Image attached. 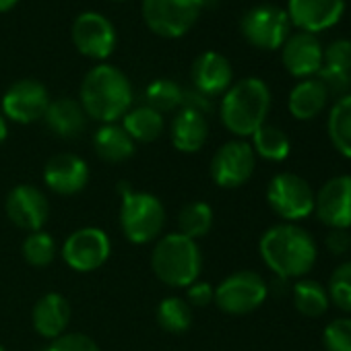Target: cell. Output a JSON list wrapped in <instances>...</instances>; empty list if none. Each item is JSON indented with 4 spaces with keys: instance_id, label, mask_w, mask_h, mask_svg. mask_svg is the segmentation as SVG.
Listing matches in <instances>:
<instances>
[{
    "instance_id": "obj_27",
    "label": "cell",
    "mask_w": 351,
    "mask_h": 351,
    "mask_svg": "<svg viewBox=\"0 0 351 351\" xmlns=\"http://www.w3.org/2000/svg\"><path fill=\"white\" fill-rule=\"evenodd\" d=\"M291 300L295 310L306 318H320L326 314L330 300L326 287L316 279H298L291 287Z\"/></svg>"
},
{
    "instance_id": "obj_3",
    "label": "cell",
    "mask_w": 351,
    "mask_h": 351,
    "mask_svg": "<svg viewBox=\"0 0 351 351\" xmlns=\"http://www.w3.org/2000/svg\"><path fill=\"white\" fill-rule=\"evenodd\" d=\"M271 110V91L258 77H248L234 83L221 99L219 116L223 126L238 138L252 136L265 122Z\"/></svg>"
},
{
    "instance_id": "obj_20",
    "label": "cell",
    "mask_w": 351,
    "mask_h": 351,
    "mask_svg": "<svg viewBox=\"0 0 351 351\" xmlns=\"http://www.w3.org/2000/svg\"><path fill=\"white\" fill-rule=\"evenodd\" d=\"M209 136L207 116L199 110L182 106L169 124L171 145L182 153H197L205 147Z\"/></svg>"
},
{
    "instance_id": "obj_33",
    "label": "cell",
    "mask_w": 351,
    "mask_h": 351,
    "mask_svg": "<svg viewBox=\"0 0 351 351\" xmlns=\"http://www.w3.org/2000/svg\"><path fill=\"white\" fill-rule=\"evenodd\" d=\"M23 256L25 261L32 265V267H38V269H44L48 267L54 256H56V242L54 238L40 230V232H32L25 242H23Z\"/></svg>"
},
{
    "instance_id": "obj_12",
    "label": "cell",
    "mask_w": 351,
    "mask_h": 351,
    "mask_svg": "<svg viewBox=\"0 0 351 351\" xmlns=\"http://www.w3.org/2000/svg\"><path fill=\"white\" fill-rule=\"evenodd\" d=\"M112 252L108 234L99 228H81L62 244L64 263L77 273H91L106 265Z\"/></svg>"
},
{
    "instance_id": "obj_34",
    "label": "cell",
    "mask_w": 351,
    "mask_h": 351,
    "mask_svg": "<svg viewBox=\"0 0 351 351\" xmlns=\"http://www.w3.org/2000/svg\"><path fill=\"white\" fill-rule=\"evenodd\" d=\"M326 351H351V316L332 318L322 330Z\"/></svg>"
},
{
    "instance_id": "obj_29",
    "label": "cell",
    "mask_w": 351,
    "mask_h": 351,
    "mask_svg": "<svg viewBox=\"0 0 351 351\" xmlns=\"http://www.w3.org/2000/svg\"><path fill=\"white\" fill-rule=\"evenodd\" d=\"M157 322L165 332L182 335L193 324V306L178 295L163 298L157 306Z\"/></svg>"
},
{
    "instance_id": "obj_31",
    "label": "cell",
    "mask_w": 351,
    "mask_h": 351,
    "mask_svg": "<svg viewBox=\"0 0 351 351\" xmlns=\"http://www.w3.org/2000/svg\"><path fill=\"white\" fill-rule=\"evenodd\" d=\"M145 99H147V106L157 110L159 114L173 112L182 108L184 89L171 79H157L149 83V87L145 89Z\"/></svg>"
},
{
    "instance_id": "obj_18",
    "label": "cell",
    "mask_w": 351,
    "mask_h": 351,
    "mask_svg": "<svg viewBox=\"0 0 351 351\" xmlns=\"http://www.w3.org/2000/svg\"><path fill=\"white\" fill-rule=\"evenodd\" d=\"M281 48L283 66L291 77L310 79L312 75H318V71L322 69L324 48L320 46L316 36L300 32L295 36H289Z\"/></svg>"
},
{
    "instance_id": "obj_38",
    "label": "cell",
    "mask_w": 351,
    "mask_h": 351,
    "mask_svg": "<svg viewBox=\"0 0 351 351\" xmlns=\"http://www.w3.org/2000/svg\"><path fill=\"white\" fill-rule=\"evenodd\" d=\"M324 246L332 256H341L351 250V238L347 230H328L324 238Z\"/></svg>"
},
{
    "instance_id": "obj_5",
    "label": "cell",
    "mask_w": 351,
    "mask_h": 351,
    "mask_svg": "<svg viewBox=\"0 0 351 351\" xmlns=\"http://www.w3.org/2000/svg\"><path fill=\"white\" fill-rule=\"evenodd\" d=\"M163 226H165V209L155 195L122 186L120 228L128 242L149 244L159 238Z\"/></svg>"
},
{
    "instance_id": "obj_39",
    "label": "cell",
    "mask_w": 351,
    "mask_h": 351,
    "mask_svg": "<svg viewBox=\"0 0 351 351\" xmlns=\"http://www.w3.org/2000/svg\"><path fill=\"white\" fill-rule=\"evenodd\" d=\"M7 134H9V126H7V120H5V116L0 114V145L5 143Z\"/></svg>"
},
{
    "instance_id": "obj_17",
    "label": "cell",
    "mask_w": 351,
    "mask_h": 351,
    "mask_svg": "<svg viewBox=\"0 0 351 351\" xmlns=\"http://www.w3.org/2000/svg\"><path fill=\"white\" fill-rule=\"evenodd\" d=\"M345 0H287V17L304 34L316 36L339 23Z\"/></svg>"
},
{
    "instance_id": "obj_22",
    "label": "cell",
    "mask_w": 351,
    "mask_h": 351,
    "mask_svg": "<svg viewBox=\"0 0 351 351\" xmlns=\"http://www.w3.org/2000/svg\"><path fill=\"white\" fill-rule=\"evenodd\" d=\"M44 120H46L48 128L62 138H75L87 126V114H85L81 101H77L73 97H60V99L50 101V106L44 114Z\"/></svg>"
},
{
    "instance_id": "obj_37",
    "label": "cell",
    "mask_w": 351,
    "mask_h": 351,
    "mask_svg": "<svg viewBox=\"0 0 351 351\" xmlns=\"http://www.w3.org/2000/svg\"><path fill=\"white\" fill-rule=\"evenodd\" d=\"M215 287L207 281H195L186 287V302L197 308H205L213 302Z\"/></svg>"
},
{
    "instance_id": "obj_25",
    "label": "cell",
    "mask_w": 351,
    "mask_h": 351,
    "mask_svg": "<svg viewBox=\"0 0 351 351\" xmlns=\"http://www.w3.org/2000/svg\"><path fill=\"white\" fill-rule=\"evenodd\" d=\"M122 128L128 132V136L134 143H151L161 136L165 122H163V114H159L157 110L149 106H138V108H130L122 116Z\"/></svg>"
},
{
    "instance_id": "obj_35",
    "label": "cell",
    "mask_w": 351,
    "mask_h": 351,
    "mask_svg": "<svg viewBox=\"0 0 351 351\" xmlns=\"http://www.w3.org/2000/svg\"><path fill=\"white\" fill-rule=\"evenodd\" d=\"M322 69L330 73L349 75L351 71V42L335 40L322 52Z\"/></svg>"
},
{
    "instance_id": "obj_23",
    "label": "cell",
    "mask_w": 351,
    "mask_h": 351,
    "mask_svg": "<svg viewBox=\"0 0 351 351\" xmlns=\"http://www.w3.org/2000/svg\"><path fill=\"white\" fill-rule=\"evenodd\" d=\"M328 101V91L318 79H302L287 97V108L289 114L295 120H312L316 118Z\"/></svg>"
},
{
    "instance_id": "obj_13",
    "label": "cell",
    "mask_w": 351,
    "mask_h": 351,
    "mask_svg": "<svg viewBox=\"0 0 351 351\" xmlns=\"http://www.w3.org/2000/svg\"><path fill=\"white\" fill-rule=\"evenodd\" d=\"M48 106V89L36 79H21L3 95V116L19 124H32L44 118Z\"/></svg>"
},
{
    "instance_id": "obj_1",
    "label": "cell",
    "mask_w": 351,
    "mask_h": 351,
    "mask_svg": "<svg viewBox=\"0 0 351 351\" xmlns=\"http://www.w3.org/2000/svg\"><path fill=\"white\" fill-rule=\"evenodd\" d=\"M263 263L279 279H304L318 261L314 238L298 223H277L269 228L258 242Z\"/></svg>"
},
{
    "instance_id": "obj_42",
    "label": "cell",
    "mask_w": 351,
    "mask_h": 351,
    "mask_svg": "<svg viewBox=\"0 0 351 351\" xmlns=\"http://www.w3.org/2000/svg\"><path fill=\"white\" fill-rule=\"evenodd\" d=\"M349 238H351V230H349Z\"/></svg>"
},
{
    "instance_id": "obj_8",
    "label": "cell",
    "mask_w": 351,
    "mask_h": 351,
    "mask_svg": "<svg viewBox=\"0 0 351 351\" xmlns=\"http://www.w3.org/2000/svg\"><path fill=\"white\" fill-rule=\"evenodd\" d=\"M203 0H143L147 27L161 38L184 36L201 17Z\"/></svg>"
},
{
    "instance_id": "obj_24",
    "label": "cell",
    "mask_w": 351,
    "mask_h": 351,
    "mask_svg": "<svg viewBox=\"0 0 351 351\" xmlns=\"http://www.w3.org/2000/svg\"><path fill=\"white\" fill-rule=\"evenodd\" d=\"M93 149L99 159L108 163H122L134 155V141L122 128V124H101L93 134Z\"/></svg>"
},
{
    "instance_id": "obj_11",
    "label": "cell",
    "mask_w": 351,
    "mask_h": 351,
    "mask_svg": "<svg viewBox=\"0 0 351 351\" xmlns=\"http://www.w3.org/2000/svg\"><path fill=\"white\" fill-rule=\"evenodd\" d=\"M314 215L328 230H351V173H339L314 193Z\"/></svg>"
},
{
    "instance_id": "obj_30",
    "label": "cell",
    "mask_w": 351,
    "mask_h": 351,
    "mask_svg": "<svg viewBox=\"0 0 351 351\" xmlns=\"http://www.w3.org/2000/svg\"><path fill=\"white\" fill-rule=\"evenodd\" d=\"M178 228H180V234H184L191 240L205 238L213 228L211 205H207L203 201H193V203L184 205L178 215Z\"/></svg>"
},
{
    "instance_id": "obj_9",
    "label": "cell",
    "mask_w": 351,
    "mask_h": 351,
    "mask_svg": "<svg viewBox=\"0 0 351 351\" xmlns=\"http://www.w3.org/2000/svg\"><path fill=\"white\" fill-rule=\"evenodd\" d=\"M291 21L287 11L275 5H258L246 11L240 21V32L248 44L258 50H277L289 38Z\"/></svg>"
},
{
    "instance_id": "obj_26",
    "label": "cell",
    "mask_w": 351,
    "mask_h": 351,
    "mask_svg": "<svg viewBox=\"0 0 351 351\" xmlns=\"http://www.w3.org/2000/svg\"><path fill=\"white\" fill-rule=\"evenodd\" d=\"M328 138L339 155L351 159V93L341 95L328 112Z\"/></svg>"
},
{
    "instance_id": "obj_16",
    "label": "cell",
    "mask_w": 351,
    "mask_h": 351,
    "mask_svg": "<svg viewBox=\"0 0 351 351\" xmlns=\"http://www.w3.org/2000/svg\"><path fill=\"white\" fill-rule=\"evenodd\" d=\"M44 182L56 195H77L89 182V165L75 153H58L46 161Z\"/></svg>"
},
{
    "instance_id": "obj_21",
    "label": "cell",
    "mask_w": 351,
    "mask_h": 351,
    "mask_svg": "<svg viewBox=\"0 0 351 351\" xmlns=\"http://www.w3.org/2000/svg\"><path fill=\"white\" fill-rule=\"evenodd\" d=\"M71 322V304L62 293L50 291L38 300L34 306V326L44 337L54 341L56 337L66 332Z\"/></svg>"
},
{
    "instance_id": "obj_4",
    "label": "cell",
    "mask_w": 351,
    "mask_h": 351,
    "mask_svg": "<svg viewBox=\"0 0 351 351\" xmlns=\"http://www.w3.org/2000/svg\"><path fill=\"white\" fill-rule=\"evenodd\" d=\"M151 269L155 277L169 287H189L199 281L203 254L197 240L180 232L161 236L151 252Z\"/></svg>"
},
{
    "instance_id": "obj_14",
    "label": "cell",
    "mask_w": 351,
    "mask_h": 351,
    "mask_svg": "<svg viewBox=\"0 0 351 351\" xmlns=\"http://www.w3.org/2000/svg\"><path fill=\"white\" fill-rule=\"evenodd\" d=\"M73 42L83 56L106 60L116 48V29L104 15L87 11L73 23Z\"/></svg>"
},
{
    "instance_id": "obj_7",
    "label": "cell",
    "mask_w": 351,
    "mask_h": 351,
    "mask_svg": "<svg viewBox=\"0 0 351 351\" xmlns=\"http://www.w3.org/2000/svg\"><path fill=\"white\" fill-rule=\"evenodd\" d=\"M269 295V285L256 271H236L217 287L213 302L230 316H246L258 310Z\"/></svg>"
},
{
    "instance_id": "obj_2",
    "label": "cell",
    "mask_w": 351,
    "mask_h": 351,
    "mask_svg": "<svg viewBox=\"0 0 351 351\" xmlns=\"http://www.w3.org/2000/svg\"><path fill=\"white\" fill-rule=\"evenodd\" d=\"M81 106L89 118L101 124L116 122L132 106L128 77L112 64L93 66L81 83Z\"/></svg>"
},
{
    "instance_id": "obj_40",
    "label": "cell",
    "mask_w": 351,
    "mask_h": 351,
    "mask_svg": "<svg viewBox=\"0 0 351 351\" xmlns=\"http://www.w3.org/2000/svg\"><path fill=\"white\" fill-rule=\"evenodd\" d=\"M19 3V0H0V13H7V11H11L15 5Z\"/></svg>"
},
{
    "instance_id": "obj_6",
    "label": "cell",
    "mask_w": 351,
    "mask_h": 351,
    "mask_svg": "<svg viewBox=\"0 0 351 351\" xmlns=\"http://www.w3.org/2000/svg\"><path fill=\"white\" fill-rule=\"evenodd\" d=\"M267 203L283 223H298L314 213V191L300 173L281 171L267 186Z\"/></svg>"
},
{
    "instance_id": "obj_41",
    "label": "cell",
    "mask_w": 351,
    "mask_h": 351,
    "mask_svg": "<svg viewBox=\"0 0 351 351\" xmlns=\"http://www.w3.org/2000/svg\"><path fill=\"white\" fill-rule=\"evenodd\" d=\"M0 351H7V349H5V347H3V345H0Z\"/></svg>"
},
{
    "instance_id": "obj_28",
    "label": "cell",
    "mask_w": 351,
    "mask_h": 351,
    "mask_svg": "<svg viewBox=\"0 0 351 351\" xmlns=\"http://www.w3.org/2000/svg\"><path fill=\"white\" fill-rule=\"evenodd\" d=\"M250 138H252L250 145H252L254 155L263 157L265 161L279 163V161H285L289 157L291 141L285 134V130H281L279 126H273V124L265 122Z\"/></svg>"
},
{
    "instance_id": "obj_32",
    "label": "cell",
    "mask_w": 351,
    "mask_h": 351,
    "mask_svg": "<svg viewBox=\"0 0 351 351\" xmlns=\"http://www.w3.org/2000/svg\"><path fill=\"white\" fill-rule=\"evenodd\" d=\"M324 287L330 304L341 312L351 314V261L335 267Z\"/></svg>"
},
{
    "instance_id": "obj_36",
    "label": "cell",
    "mask_w": 351,
    "mask_h": 351,
    "mask_svg": "<svg viewBox=\"0 0 351 351\" xmlns=\"http://www.w3.org/2000/svg\"><path fill=\"white\" fill-rule=\"evenodd\" d=\"M46 351H101L97 343L83 332H64L56 337Z\"/></svg>"
},
{
    "instance_id": "obj_19",
    "label": "cell",
    "mask_w": 351,
    "mask_h": 351,
    "mask_svg": "<svg viewBox=\"0 0 351 351\" xmlns=\"http://www.w3.org/2000/svg\"><path fill=\"white\" fill-rule=\"evenodd\" d=\"M234 69L230 60L219 52H203L193 64V83L199 93L205 97L221 95L232 87Z\"/></svg>"
},
{
    "instance_id": "obj_10",
    "label": "cell",
    "mask_w": 351,
    "mask_h": 351,
    "mask_svg": "<svg viewBox=\"0 0 351 351\" xmlns=\"http://www.w3.org/2000/svg\"><path fill=\"white\" fill-rule=\"evenodd\" d=\"M256 155L244 138L228 141L211 159V178L219 189H240L254 173Z\"/></svg>"
},
{
    "instance_id": "obj_15",
    "label": "cell",
    "mask_w": 351,
    "mask_h": 351,
    "mask_svg": "<svg viewBox=\"0 0 351 351\" xmlns=\"http://www.w3.org/2000/svg\"><path fill=\"white\" fill-rule=\"evenodd\" d=\"M5 211L13 226L32 234L40 232L46 226L50 215V203L46 195L34 184H19L9 193L5 201Z\"/></svg>"
}]
</instances>
